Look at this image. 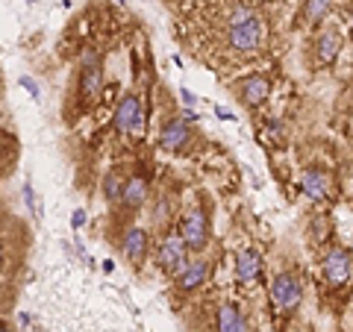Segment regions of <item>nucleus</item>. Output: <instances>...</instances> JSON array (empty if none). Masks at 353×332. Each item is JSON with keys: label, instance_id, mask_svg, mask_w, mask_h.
Instances as JSON below:
<instances>
[{"label": "nucleus", "instance_id": "21", "mask_svg": "<svg viewBox=\"0 0 353 332\" xmlns=\"http://www.w3.org/2000/svg\"><path fill=\"white\" fill-rule=\"evenodd\" d=\"M3 332H12V326H9V324H6V326H3Z\"/></svg>", "mask_w": 353, "mask_h": 332}, {"label": "nucleus", "instance_id": "20", "mask_svg": "<svg viewBox=\"0 0 353 332\" xmlns=\"http://www.w3.org/2000/svg\"><path fill=\"white\" fill-rule=\"evenodd\" d=\"M83 220H85V215H83V212H74V227H80Z\"/></svg>", "mask_w": 353, "mask_h": 332}, {"label": "nucleus", "instance_id": "17", "mask_svg": "<svg viewBox=\"0 0 353 332\" xmlns=\"http://www.w3.org/2000/svg\"><path fill=\"white\" fill-rule=\"evenodd\" d=\"M333 3H336V0H306V3H303L306 24H321V21L333 12Z\"/></svg>", "mask_w": 353, "mask_h": 332}, {"label": "nucleus", "instance_id": "5", "mask_svg": "<svg viewBox=\"0 0 353 332\" xmlns=\"http://www.w3.org/2000/svg\"><path fill=\"white\" fill-rule=\"evenodd\" d=\"M183 238H185V245H189L192 253H201L206 245H209V218L203 209H192L189 215L183 218Z\"/></svg>", "mask_w": 353, "mask_h": 332}, {"label": "nucleus", "instance_id": "19", "mask_svg": "<svg viewBox=\"0 0 353 332\" xmlns=\"http://www.w3.org/2000/svg\"><path fill=\"white\" fill-rule=\"evenodd\" d=\"M180 94H183V103H185V106H192V103H194V97H192V92H185V88H183V92H180Z\"/></svg>", "mask_w": 353, "mask_h": 332}, {"label": "nucleus", "instance_id": "10", "mask_svg": "<svg viewBox=\"0 0 353 332\" xmlns=\"http://www.w3.org/2000/svg\"><path fill=\"white\" fill-rule=\"evenodd\" d=\"M189 138H192L189 136V121H183V118H171L159 132V145L165 150H183L185 145H189Z\"/></svg>", "mask_w": 353, "mask_h": 332}, {"label": "nucleus", "instance_id": "18", "mask_svg": "<svg viewBox=\"0 0 353 332\" xmlns=\"http://www.w3.org/2000/svg\"><path fill=\"white\" fill-rule=\"evenodd\" d=\"M124 180H121L118 174H109L106 180H103V194H106V200L109 203H115V200H121V197H124Z\"/></svg>", "mask_w": 353, "mask_h": 332}, {"label": "nucleus", "instance_id": "8", "mask_svg": "<svg viewBox=\"0 0 353 332\" xmlns=\"http://www.w3.org/2000/svg\"><path fill=\"white\" fill-rule=\"evenodd\" d=\"M236 92H239V101L245 103L248 109H256V106H262L265 101H268L271 83H268V76L265 74H253V76H248V80L239 83Z\"/></svg>", "mask_w": 353, "mask_h": 332}, {"label": "nucleus", "instance_id": "15", "mask_svg": "<svg viewBox=\"0 0 353 332\" xmlns=\"http://www.w3.org/2000/svg\"><path fill=\"white\" fill-rule=\"evenodd\" d=\"M145 200H148V180L145 176H130L127 185H124V197H121V203H124L127 209H139Z\"/></svg>", "mask_w": 353, "mask_h": 332}, {"label": "nucleus", "instance_id": "13", "mask_svg": "<svg viewBox=\"0 0 353 332\" xmlns=\"http://www.w3.org/2000/svg\"><path fill=\"white\" fill-rule=\"evenodd\" d=\"M215 326H218V332H250L248 320L241 318V312H239L233 303L218 306V312H215Z\"/></svg>", "mask_w": 353, "mask_h": 332}, {"label": "nucleus", "instance_id": "1", "mask_svg": "<svg viewBox=\"0 0 353 332\" xmlns=\"http://www.w3.org/2000/svg\"><path fill=\"white\" fill-rule=\"evenodd\" d=\"M265 41V24L256 9L245 3H233L224 15V48L233 56H253Z\"/></svg>", "mask_w": 353, "mask_h": 332}, {"label": "nucleus", "instance_id": "12", "mask_svg": "<svg viewBox=\"0 0 353 332\" xmlns=\"http://www.w3.org/2000/svg\"><path fill=\"white\" fill-rule=\"evenodd\" d=\"M148 250H150V236L141 227H132L127 236H124V253L132 264H141L148 259Z\"/></svg>", "mask_w": 353, "mask_h": 332}, {"label": "nucleus", "instance_id": "16", "mask_svg": "<svg viewBox=\"0 0 353 332\" xmlns=\"http://www.w3.org/2000/svg\"><path fill=\"white\" fill-rule=\"evenodd\" d=\"M301 185H303V191L312 197V200H324V197H327V176L321 171H315V168L306 171Z\"/></svg>", "mask_w": 353, "mask_h": 332}, {"label": "nucleus", "instance_id": "2", "mask_svg": "<svg viewBox=\"0 0 353 332\" xmlns=\"http://www.w3.org/2000/svg\"><path fill=\"white\" fill-rule=\"evenodd\" d=\"M101 88H103V68H101V56L94 50H85L83 59H80V85H77V106L83 109H92L101 97Z\"/></svg>", "mask_w": 353, "mask_h": 332}, {"label": "nucleus", "instance_id": "22", "mask_svg": "<svg viewBox=\"0 0 353 332\" xmlns=\"http://www.w3.org/2000/svg\"><path fill=\"white\" fill-rule=\"evenodd\" d=\"M350 21H353V6H350Z\"/></svg>", "mask_w": 353, "mask_h": 332}, {"label": "nucleus", "instance_id": "3", "mask_svg": "<svg viewBox=\"0 0 353 332\" xmlns=\"http://www.w3.org/2000/svg\"><path fill=\"white\" fill-rule=\"evenodd\" d=\"M185 253H189V245H185L183 232H180V229H168V232H165V238L159 241L157 262H159V268H162L165 273L176 280V276L185 271V264H189Z\"/></svg>", "mask_w": 353, "mask_h": 332}, {"label": "nucleus", "instance_id": "14", "mask_svg": "<svg viewBox=\"0 0 353 332\" xmlns=\"http://www.w3.org/2000/svg\"><path fill=\"white\" fill-rule=\"evenodd\" d=\"M209 276V262L206 259H194L185 264V271L176 276V285H180V291H194L197 285H203Z\"/></svg>", "mask_w": 353, "mask_h": 332}, {"label": "nucleus", "instance_id": "6", "mask_svg": "<svg viewBox=\"0 0 353 332\" xmlns=\"http://www.w3.org/2000/svg\"><path fill=\"white\" fill-rule=\"evenodd\" d=\"M350 271H353V264H350V253L345 247L330 250L321 262V273L330 285H345L350 280Z\"/></svg>", "mask_w": 353, "mask_h": 332}, {"label": "nucleus", "instance_id": "4", "mask_svg": "<svg viewBox=\"0 0 353 332\" xmlns=\"http://www.w3.org/2000/svg\"><path fill=\"white\" fill-rule=\"evenodd\" d=\"M271 300L283 312H294L303 300V282L294 271H280L271 280Z\"/></svg>", "mask_w": 353, "mask_h": 332}, {"label": "nucleus", "instance_id": "9", "mask_svg": "<svg viewBox=\"0 0 353 332\" xmlns=\"http://www.w3.org/2000/svg\"><path fill=\"white\" fill-rule=\"evenodd\" d=\"M312 65H318V68H324V65H330L336 56H339V50H341V36L336 30H324L321 36H318L312 41Z\"/></svg>", "mask_w": 353, "mask_h": 332}, {"label": "nucleus", "instance_id": "7", "mask_svg": "<svg viewBox=\"0 0 353 332\" xmlns=\"http://www.w3.org/2000/svg\"><path fill=\"white\" fill-rule=\"evenodd\" d=\"M141 127V103L136 94H124L115 109V129L121 136H136Z\"/></svg>", "mask_w": 353, "mask_h": 332}, {"label": "nucleus", "instance_id": "11", "mask_svg": "<svg viewBox=\"0 0 353 332\" xmlns=\"http://www.w3.org/2000/svg\"><path fill=\"white\" fill-rule=\"evenodd\" d=\"M259 273H262V256L256 250H250V247L241 250L236 256V280L241 285H248V282H256Z\"/></svg>", "mask_w": 353, "mask_h": 332}]
</instances>
